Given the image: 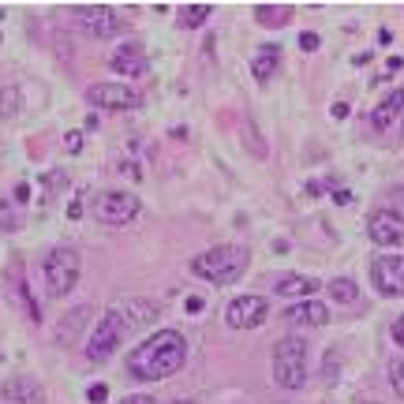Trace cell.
<instances>
[{"label": "cell", "mask_w": 404, "mask_h": 404, "mask_svg": "<svg viewBox=\"0 0 404 404\" xmlns=\"http://www.w3.org/2000/svg\"><path fill=\"white\" fill-rule=\"evenodd\" d=\"M184 363H187L184 333L180 330H158L139 348H132L127 371H132V378H139V382H161V378H173Z\"/></svg>", "instance_id": "obj_1"}, {"label": "cell", "mask_w": 404, "mask_h": 404, "mask_svg": "<svg viewBox=\"0 0 404 404\" xmlns=\"http://www.w3.org/2000/svg\"><path fill=\"white\" fill-rule=\"evenodd\" d=\"M247 270V247H236V243H221V247H210V251L195 255L191 258V273L210 284H236Z\"/></svg>", "instance_id": "obj_2"}, {"label": "cell", "mask_w": 404, "mask_h": 404, "mask_svg": "<svg viewBox=\"0 0 404 404\" xmlns=\"http://www.w3.org/2000/svg\"><path fill=\"white\" fill-rule=\"evenodd\" d=\"M273 382L281 389H304L307 382V345L299 337H281L273 345Z\"/></svg>", "instance_id": "obj_3"}, {"label": "cell", "mask_w": 404, "mask_h": 404, "mask_svg": "<svg viewBox=\"0 0 404 404\" xmlns=\"http://www.w3.org/2000/svg\"><path fill=\"white\" fill-rule=\"evenodd\" d=\"M79 273H83L79 251H75V247H68V243L53 247V251H49V258H45V289H49V296H53V299L68 296L75 284H79Z\"/></svg>", "instance_id": "obj_4"}, {"label": "cell", "mask_w": 404, "mask_h": 404, "mask_svg": "<svg viewBox=\"0 0 404 404\" xmlns=\"http://www.w3.org/2000/svg\"><path fill=\"white\" fill-rule=\"evenodd\" d=\"M94 217L101 221V225L120 229V225L139 217V199L132 191H101L94 199Z\"/></svg>", "instance_id": "obj_5"}, {"label": "cell", "mask_w": 404, "mask_h": 404, "mask_svg": "<svg viewBox=\"0 0 404 404\" xmlns=\"http://www.w3.org/2000/svg\"><path fill=\"white\" fill-rule=\"evenodd\" d=\"M124 333H120V322H116L112 311H105V315L98 318V325L90 330V341H86V359L90 363H105L116 348H120Z\"/></svg>", "instance_id": "obj_6"}, {"label": "cell", "mask_w": 404, "mask_h": 404, "mask_svg": "<svg viewBox=\"0 0 404 404\" xmlns=\"http://www.w3.org/2000/svg\"><path fill=\"white\" fill-rule=\"evenodd\" d=\"M109 311L116 315V322H120L124 341H127L132 333L146 330L150 322H158V315H161V307H158V304H150V299H120V304H112Z\"/></svg>", "instance_id": "obj_7"}, {"label": "cell", "mask_w": 404, "mask_h": 404, "mask_svg": "<svg viewBox=\"0 0 404 404\" xmlns=\"http://www.w3.org/2000/svg\"><path fill=\"white\" fill-rule=\"evenodd\" d=\"M75 16H79L83 30L90 37H101V42L116 37V34H120V27H124V19L116 16L112 8H105V4H79V8H75Z\"/></svg>", "instance_id": "obj_8"}, {"label": "cell", "mask_w": 404, "mask_h": 404, "mask_svg": "<svg viewBox=\"0 0 404 404\" xmlns=\"http://www.w3.org/2000/svg\"><path fill=\"white\" fill-rule=\"evenodd\" d=\"M266 318H270V304L262 296H240L225 307V322L232 330H255V325H262Z\"/></svg>", "instance_id": "obj_9"}, {"label": "cell", "mask_w": 404, "mask_h": 404, "mask_svg": "<svg viewBox=\"0 0 404 404\" xmlns=\"http://www.w3.org/2000/svg\"><path fill=\"white\" fill-rule=\"evenodd\" d=\"M367 236L378 247H404V217L397 210H374L367 217Z\"/></svg>", "instance_id": "obj_10"}, {"label": "cell", "mask_w": 404, "mask_h": 404, "mask_svg": "<svg viewBox=\"0 0 404 404\" xmlns=\"http://www.w3.org/2000/svg\"><path fill=\"white\" fill-rule=\"evenodd\" d=\"M371 281L382 296H404V255H382L371 262Z\"/></svg>", "instance_id": "obj_11"}, {"label": "cell", "mask_w": 404, "mask_h": 404, "mask_svg": "<svg viewBox=\"0 0 404 404\" xmlns=\"http://www.w3.org/2000/svg\"><path fill=\"white\" fill-rule=\"evenodd\" d=\"M90 105L94 109H139V94L132 86H124V83H94L90 86Z\"/></svg>", "instance_id": "obj_12"}, {"label": "cell", "mask_w": 404, "mask_h": 404, "mask_svg": "<svg viewBox=\"0 0 404 404\" xmlns=\"http://www.w3.org/2000/svg\"><path fill=\"white\" fill-rule=\"evenodd\" d=\"M4 296L16 304L23 315H27L30 322H42V315H37V304H34V296L27 289V281H23V262H11L4 270Z\"/></svg>", "instance_id": "obj_13"}, {"label": "cell", "mask_w": 404, "mask_h": 404, "mask_svg": "<svg viewBox=\"0 0 404 404\" xmlns=\"http://www.w3.org/2000/svg\"><path fill=\"white\" fill-rule=\"evenodd\" d=\"M109 68L120 75V79H142V75L150 71V60H146V53H142V45H120L116 53L109 57Z\"/></svg>", "instance_id": "obj_14"}, {"label": "cell", "mask_w": 404, "mask_h": 404, "mask_svg": "<svg viewBox=\"0 0 404 404\" xmlns=\"http://www.w3.org/2000/svg\"><path fill=\"white\" fill-rule=\"evenodd\" d=\"M94 318V307L90 304H83V307H71L68 315L60 318V325H57V345H64V348H71L75 341H79V333L86 330V322Z\"/></svg>", "instance_id": "obj_15"}, {"label": "cell", "mask_w": 404, "mask_h": 404, "mask_svg": "<svg viewBox=\"0 0 404 404\" xmlns=\"http://www.w3.org/2000/svg\"><path fill=\"white\" fill-rule=\"evenodd\" d=\"M0 397L8 404H42L45 400V389L34 382V378H8L0 386Z\"/></svg>", "instance_id": "obj_16"}, {"label": "cell", "mask_w": 404, "mask_h": 404, "mask_svg": "<svg viewBox=\"0 0 404 404\" xmlns=\"http://www.w3.org/2000/svg\"><path fill=\"white\" fill-rule=\"evenodd\" d=\"M281 318L292 325H325L330 322V307L318 304V299H304V304H292Z\"/></svg>", "instance_id": "obj_17"}, {"label": "cell", "mask_w": 404, "mask_h": 404, "mask_svg": "<svg viewBox=\"0 0 404 404\" xmlns=\"http://www.w3.org/2000/svg\"><path fill=\"white\" fill-rule=\"evenodd\" d=\"M404 112V94L400 90H389V94L378 101V109L371 112V124H374V132H389L393 127V120Z\"/></svg>", "instance_id": "obj_18"}, {"label": "cell", "mask_w": 404, "mask_h": 404, "mask_svg": "<svg viewBox=\"0 0 404 404\" xmlns=\"http://www.w3.org/2000/svg\"><path fill=\"white\" fill-rule=\"evenodd\" d=\"M273 292H281V296H311V292H318V281L304 277V273H281V277H273Z\"/></svg>", "instance_id": "obj_19"}, {"label": "cell", "mask_w": 404, "mask_h": 404, "mask_svg": "<svg viewBox=\"0 0 404 404\" xmlns=\"http://www.w3.org/2000/svg\"><path fill=\"white\" fill-rule=\"evenodd\" d=\"M277 64H281V53H277V45H266L262 53L255 57V64H251L255 79H258V83H270L273 75H277Z\"/></svg>", "instance_id": "obj_20"}, {"label": "cell", "mask_w": 404, "mask_h": 404, "mask_svg": "<svg viewBox=\"0 0 404 404\" xmlns=\"http://www.w3.org/2000/svg\"><path fill=\"white\" fill-rule=\"evenodd\" d=\"M292 16V8L289 4H258L255 8V19L262 23V27H284Z\"/></svg>", "instance_id": "obj_21"}, {"label": "cell", "mask_w": 404, "mask_h": 404, "mask_svg": "<svg viewBox=\"0 0 404 404\" xmlns=\"http://www.w3.org/2000/svg\"><path fill=\"white\" fill-rule=\"evenodd\" d=\"M330 299H337V304H356V299H359L356 281H348V277H337V281H330Z\"/></svg>", "instance_id": "obj_22"}, {"label": "cell", "mask_w": 404, "mask_h": 404, "mask_svg": "<svg viewBox=\"0 0 404 404\" xmlns=\"http://www.w3.org/2000/svg\"><path fill=\"white\" fill-rule=\"evenodd\" d=\"M210 19V4H187V8H180V27H202V23Z\"/></svg>", "instance_id": "obj_23"}, {"label": "cell", "mask_w": 404, "mask_h": 404, "mask_svg": "<svg viewBox=\"0 0 404 404\" xmlns=\"http://www.w3.org/2000/svg\"><path fill=\"white\" fill-rule=\"evenodd\" d=\"M0 116H4V120H16L19 116V90L16 86L0 90Z\"/></svg>", "instance_id": "obj_24"}, {"label": "cell", "mask_w": 404, "mask_h": 404, "mask_svg": "<svg viewBox=\"0 0 404 404\" xmlns=\"http://www.w3.org/2000/svg\"><path fill=\"white\" fill-rule=\"evenodd\" d=\"M19 229V214L11 210L8 199H0V232H16Z\"/></svg>", "instance_id": "obj_25"}, {"label": "cell", "mask_w": 404, "mask_h": 404, "mask_svg": "<svg viewBox=\"0 0 404 404\" xmlns=\"http://www.w3.org/2000/svg\"><path fill=\"white\" fill-rule=\"evenodd\" d=\"M389 382H393L397 397H404V359H389Z\"/></svg>", "instance_id": "obj_26"}, {"label": "cell", "mask_w": 404, "mask_h": 404, "mask_svg": "<svg viewBox=\"0 0 404 404\" xmlns=\"http://www.w3.org/2000/svg\"><path fill=\"white\" fill-rule=\"evenodd\" d=\"M105 397H109V389L101 386V382H94V386L86 389V400H90V404H105Z\"/></svg>", "instance_id": "obj_27"}, {"label": "cell", "mask_w": 404, "mask_h": 404, "mask_svg": "<svg viewBox=\"0 0 404 404\" xmlns=\"http://www.w3.org/2000/svg\"><path fill=\"white\" fill-rule=\"evenodd\" d=\"M64 150H68V154H79V150H83V132H68V135H64Z\"/></svg>", "instance_id": "obj_28"}, {"label": "cell", "mask_w": 404, "mask_h": 404, "mask_svg": "<svg viewBox=\"0 0 404 404\" xmlns=\"http://www.w3.org/2000/svg\"><path fill=\"white\" fill-rule=\"evenodd\" d=\"M64 184H68V176H64V173H49V176H45V187H49V191H57V187H64Z\"/></svg>", "instance_id": "obj_29"}, {"label": "cell", "mask_w": 404, "mask_h": 404, "mask_svg": "<svg viewBox=\"0 0 404 404\" xmlns=\"http://www.w3.org/2000/svg\"><path fill=\"white\" fill-rule=\"evenodd\" d=\"M299 49H307V53H315V49H318V34H299Z\"/></svg>", "instance_id": "obj_30"}, {"label": "cell", "mask_w": 404, "mask_h": 404, "mask_svg": "<svg viewBox=\"0 0 404 404\" xmlns=\"http://www.w3.org/2000/svg\"><path fill=\"white\" fill-rule=\"evenodd\" d=\"M393 337H397V345L404 348V315H397V322H393Z\"/></svg>", "instance_id": "obj_31"}, {"label": "cell", "mask_w": 404, "mask_h": 404, "mask_svg": "<svg viewBox=\"0 0 404 404\" xmlns=\"http://www.w3.org/2000/svg\"><path fill=\"white\" fill-rule=\"evenodd\" d=\"M68 217H71V221H79V217H83V202H79V199H71V206H68Z\"/></svg>", "instance_id": "obj_32"}, {"label": "cell", "mask_w": 404, "mask_h": 404, "mask_svg": "<svg viewBox=\"0 0 404 404\" xmlns=\"http://www.w3.org/2000/svg\"><path fill=\"white\" fill-rule=\"evenodd\" d=\"M16 199H19V202H30V184H19V187H16Z\"/></svg>", "instance_id": "obj_33"}, {"label": "cell", "mask_w": 404, "mask_h": 404, "mask_svg": "<svg viewBox=\"0 0 404 404\" xmlns=\"http://www.w3.org/2000/svg\"><path fill=\"white\" fill-rule=\"evenodd\" d=\"M333 202H337V206H348V202H352V195L341 187V191H333Z\"/></svg>", "instance_id": "obj_34"}, {"label": "cell", "mask_w": 404, "mask_h": 404, "mask_svg": "<svg viewBox=\"0 0 404 404\" xmlns=\"http://www.w3.org/2000/svg\"><path fill=\"white\" fill-rule=\"evenodd\" d=\"M120 404H154L150 397H142V393H135V397H124Z\"/></svg>", "instance_id": "obj_35"}, {"label": "cell", "mask_w": 404, "mask_h": 404, "mask_svg": "<svg viewBox=\"0 0 404 404\" xmlns=\"http://www.w3.org/2000/svg\"><path fill=\"white\" fill-rule=\"evenodd\" d=\"M187 311H191V315H199V311H202V299L191 296V299H187Z\"/></svg>", "instance_id": "obj_36"}, {"label": "cell", "mask_w": 404, "mask_h": 404, "mask_svg": "<svg viewBox=\"0 0 404 404\" xmlns=\"http://www.w3.org/2000/svg\"><path fill=\"white\" fill-rule=\"evenodd\" d=\"M333 116H337V120H345V116H348V105H345V101H337V105H333Z\"/></svg>", "instance_id": "obj_37"}, {"label": "cell", "mask_w": 404, "mask_h": 404, "mask_svg": "<svg viewBox=\"0 0 404 404\" xmlns=\"http://www.w3.org/2000/svg\"><path fill=\"white\" fill-rule=\"evenodd\" d=\"M173 404H199V400H173Z\"/></svg>", "instance_id": "obj_38"}, {"label": "cell", "mask_w": 404, "mask_h": 404, "mask_svg": "<svg viewBox=\"0 0 404 404\" xmlns=\"http://www.w3.org/2000/svg\"><path fill=\"white\" fill-rule=\"evenodd\" d=\"M367 404H378V400H367Z\"/></svg>", "instance_id": "obj_39"}]
</instances>
